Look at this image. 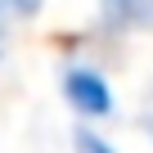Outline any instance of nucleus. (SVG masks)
Segmentation results:
<instances>
[{"mask_svg":"<svg viewBox=\"0 0 153 153\" xmlns=\"http://www.w3.org/2000/svg\"><path fill=\"white\" fill-rule=\"evenodd\" d=\"M59 95L81 117V126H99L117 117V86L95 59H68L59 72Z\"/></svg>","mask_w":153,"mask_h":153,"instance_id":"f257e3e1","label":"nucleus"},{"mask_svg":"<svg viewBox=\"0 0 153 153\" xmlns=\"http://www.w3.org/2000/svg\"><path fill=\"white\" fill-rule=\"evenodd\" d=\"M45 9V0H5V14H14V18H36Z\"/></svg>","mask_w":153,"mask_h":153,"instance_id":"20e7f679","label":"nucleus"},{"mask_svg":"<svg viewBox=\"0 0 153 153\" xmlns=\"http://www.w3.org/2000/svg\"><path fill=\"white\" fill-rule=\"evenodd\" d=\"M0 5H5V0H0Z\"/></svg>","mask_w":153,"mask_h":153,"instance_id":"423d86ee","label":"nucleus"},{"mask_svg":"<svg viewBox=\"0 0 153 153\" xmlns=\"http://www.w3.org/2000/svg\"><path fill=\"white\" fill-rule=\"evenodd\" d=\"M72 153H122L99 126H76L72 131Z\"/></svg>","mask_w":153,"mask_h":153,"instance_id":"7ed1b4c3","label":"nucleus"},{"mask_svg":"<svg viewBox=\"0 0 153 153\" xmlns=\"http://www.w3.org/2000/svg\"><path fill=\"white\" fill-rule=\"evenodd\" d=\"M0 59H5V5H0Z\"/></svg>","mask_w":153,"mask_h":153,"instance_id":"39448f33","label":"nucleus"},{"mask_svg":"<svg viewBox=\"0 0 153 153\" xmlns=\"http://www.w3.org/2000/svg\"><path fill=\"white\" fill-rule=\"evenodd\" d=\"M99 27L108 36H144L153 32V0H95Z\"/></svg>","mask_w":153,"mask_h":153,"instance_id":"f03ea898","label":"nucleus"}]
</instances>
